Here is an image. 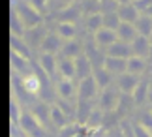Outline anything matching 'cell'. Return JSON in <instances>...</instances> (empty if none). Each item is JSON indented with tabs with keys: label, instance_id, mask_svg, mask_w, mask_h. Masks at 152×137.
Instances as JSON below:
<instances>
[{
	"label": "cell",
	"instance_id": "41",
	"mask_svg": "<svg viewBox=\"0 0 152 137\" xmlns=\"http://www.w3.org/2000/svg\"><path fill=\"white\" fill-rule=\"evenodd\" d=\"M148 83H150V86H152V75H150V81H148Z\"/></svg>",
	"mask_w": 152,
	"mask_h": 137
},
{
	"label": "cell",
	"instance_id": "44",
	"mask_svg": "<svg viewBox=\"0 0 152 137\" xmlns=\"http://www.w3.org/2000/svg\"><path fill=\"white\" fill-rule=\"evenodd\" d=\"M150 113H152V103H150Z\"/></svg>",
	"mask_w": 152,
	"mask_h": 137
},
{
	"label": "cell",
	"instance_id": "10",
	"mask_svg": "<svg viewBox=\"0 0 152 137\" xmlns=\"http://www.w3.org/2000/svg\"><path fill=\"white\" fill-rule=\"evenodd\" d=\"M62 38L58 34H45L42 43H39V49H42V53H51V55H55V53L62 51Z\"/></svg>",
	"mask_w": 152,
	"mask_h": 137
},
{
	"label": "cell",
	"instance_id": "29",
	"mask_svg": "<svg viewBox=\"0 0 152 137\" xmlns=\"http://www.w3.org/2000/svg\"><path fill=\"white\" fill-rule=\"evenodd\" d=\"M26 32V26L23 25L21 17L17 15L15 10H11V36H19V38H23Z\"/></svg>",
	"mask_w": 152,
	"mask_h": 137
},
{
	"label": "cell",
	"instance_id": "30",
	"mask_svg": "<svg viewBox=\"0 0 152 137\" xmlns=\"http://www.w3.org/2000/svg\"><path fill=\"white\" fill-rule=\"evenodd\" d=\"M11 51L17 53V55H23V56L30 58L28 47H26L25 41H23V38H19V36H11Z\"/></svg>",
	"mask_w": 152,
	"mask_h": 137
},
{
	"label": "cell",
	"instance_id": "15",
	"mask_svg": "<svg viewBox=\"0 0 152 137\" xmlns=\"http://www.w3.org/2000/svg\"><path fill=\"white\" fill-rule=\"evenodd\" d=\"M11 70L15 71V75H26V73H30V62H28V58L26 56H23V55H17V53L11 51Z\"/></svg>",
	"mask_w": 152,
	"mask_h": 137
},
{
	"label": "cell",
	"instance_id": "1",
	"mask_svg": "<svg viewBox=\"0 0 152 137\" xmlns=\"http://www.w3.org/2000/svg\"><path fill=\"white\" fill-rule=\"evenodd\" d=\"M13 10L17 11V15L21 17L23 25L26 26V30H32V28L39 26V23H42V13H39L34 6L26 4V2H15Z\"/></svg>",
	"mask_w": 152,
	"mask_h": 137
},
{
	"label": "cell",
	"instance_id": "33",
	"mask_svg": "<svg viewBox=\"0 0 152 137\" xmlns=\"http://www.w3.org/2000/svg\"><path fill=\"white\" fill-rule=\"evenodd\" d=\"M130 128H132V133H133V137H152V130H148V128L141 126L139 122L132 124Z\"/></svg>",
	"mask_w": 152,
	"mask_h": 137
},
{
	"label": "cell",
	"instance_id": "5",
	"mask_svg": "<svg viewBox=\"0 0 152 137\" xmlns=\"http://www.w3.org/2000/svg\"><path fill=\"white\" fill-rule=\"evenodd\" d=\"M139 75L135 73H130V71H124V73L116 75V88L122 92V94H133V90H135V86L139 85Z\"/></svg>",
	"mask_w": 152,
	"mask_h": 137
},
{
	"label": "cell",
	"instance_id": "28",
	"mask_svg": "<svg viewBox=\"0 0 152 137\" xmlns=\"http://www.w3.org/2000/svg\"><path fill=\"white\" fill-rule=\"evenodd\" d=\"M135 28H137V32L141 34V36H145V38H150V36H152V17L141 15V19L135 23Z\"/></svg>",
	"mask_w": 152,
	"mask_h": 137
},
{
	"label": "cell",
	"instance_id": "37",
	"mask_svg": "<svg viewBox=\"0 0 152 137\" xmlns=\"http://www.w3.org/2000/svg\"><path fill=\"white\" fill-rule=\"evenodd\" d=\"M73 2H75V0H55V6H56V10L64 11V10H68Z\"/></svg>",
	"mask_w": 152,
	"mask_h": 137
},
{
	"label": "cell",
	"instance_id": "6",
	"mask_svg": "<svg viewBox=\"0 0 152 137\" xmlns=\"http://www.w3.org/2000/svg\"><path fill=\"white\" fill-rule=\"evenodd\" d=\"M115 41H118V34H116V30H111V28L103 26V28H100V30L94 34V43H96L98 49L107 51Z\"/></svg>",
	"mask_w": 152,
	"mask_h": 137
},
{
	"label": "cell",
	"instance_id": "9",
	"mask_svg": "<svg viewBox=\"0 0 152 137\" xmlns=\"http://www.w3.org/2000/svg\"><path fill=\"white\" fill-rule=\"evenodd\" d=\"M102 66L107 71H111L113 75H120V73H124L126 68H128V58H118V56H107L105 55Z\"/></svg>",
	"mask_w": 152,
	"mask_h": 137
},
{
	"label": "cell",
	"instance_id": "19",
	"mask_svg": "<svg viewBox=\"0 0 152 137\" xmlns=\"http://www.w3.org/2000/svg\"><path fill=\"white\" fill-rule=\"evenodd\" d=\"M56 94L60 96L62 100H69L73 98L75 94V86H73V79H62L56 83Z\"/></svg>",
	"mask_w": 152,
	"mask_h": 137
},
{
	"label": "cell",
	"instance_id": "2",
	"mask_svg": "<svg viewBox=\"0 0 152 137\" xmlns=\"http://www.w3.org/2000/svg\"><path fill=\"white\" fill-rule=\"evenodd\" d=\"M26 137H47V130L42 126V122L34 116V113H23L21 120L17 124Z\"/></svg>",
	"mask_w": 152,
	"mask_h": 137
},
{
	"label": "cell",
	"instance_id": "16",
	"mask_svg": "<svg viewBox=\"0 0 152 137\" xmlns=\"http://www.w3.org/2000/svg\"><path fill=\"white\" fill-rule=\"evenodd\" d=\"M105 55L107 56H118V58H130L132 56V45L118 40V41H115V43L109 47Z\"/></svg>",
	"mask_w": 152,
	"mask_h": 137
},
{
	"label": "cell",
	"instance_id": "43",
	"mask_svg": "<svg viewBox=\"0 0 152 137\" xmlns=\"http://www.w3.org/2000/svg\"><path fill=\"white\" fill-rule=\"evenodd\" d=\"M148 40H150V45H152V36H150V38H148Z\"/></svg>",
	"mask_w": 152,
	"mask_h": 137
},
{
	"label": "cell",
	"instance_id": "17",
	"mask_svg": "<svg viewBox=\"0 0 152 137\" xmlns=\"http://www.w3.org/2000/svg\"><path fill=\"white\" fill-rule=\"evenodd\" d=\"M116 34H118V40L126 41V43H132V41L139 36L135 25H132V23H120V26L116 28Z\"/></svg>",
	"mask_w": 152,
	"mask_h": 137
},
{
	"label": "cell",
	"instance_id": "8",
	"mask_svg": "<svg viewBox=\"0 0 152 137\" xmlns=\"http://www.w3.org/2000/svg\"><path fill=\"white\" fill-rule=\"evenodd\" d=\"M15 77L19 79V83L23 85V88H25L30 96H36V94L39 92V88L43 86L36 71H30V73H26V75H23V77L21 75H15Z\"/></svg>",
	"mask_w": 152,
	"mask_h": 137
},
{
	"label": "cell",
	"instance_id": "21",
	"mask_svg": "<svg viewBox=\"0 0 152 137\" xmlns=\"http://www.w3.org/2000/svg\"><path fill=\"white\" fill-rule=\"evenodd\" d=\"M75 115H77V122L79 124H86V122H88V118L92 115L90 100H79V102H77V109H75Z\"/></svg>",
	"mask_w": 152,
	"mask_h": 137
},
{
	"label": "cell",
	"instance_id": "39",
	"mask_svg": "<svg viewBox=\"0 0 152 137\" xmlns=\"http://www.w3.org/2000/svg\"><path fill=\"white\" fill-rule=\"evenodd\" d=\"M145 10H147V15L152 17V6H148V8H145Z\"/></svg>",
	"mask_w": 152,
	"mask_h": 137
},
{
	"label": "cell",
	"instance_id": "26",
	"mask_svg": "<svg viewBox=\"0 0 152 137\" xmlns=\"http://www.w3.org/2000/svg\"><path fill=\"white\" fill-rule=\"evenodd\" d=\"M148 86H150L148 81H139V85L135 86V90H133V94H132L133 103H135V105H141L145 100H147V96H148Z\"/></svg>",
	"mask_w": 152,
	"mask_h": 137
},
{
	"label": "cell",
	"instance_id": "4",
	"mask_svg": "<svg viewBox=\"0 0 152 137\" xmlns=\"http://www.w3.org/2000/svg\"><path fill=\"white\" fill-rule=\"evenodd\" d=\"M120 90H115V88H103L100 92V109L103 113H113L118 109L120 105Z\"/></svg>",
	"mask_w": 152,
	"mask_h": 137
},
{
	"label": "cell",
	"instance_id": "7",
	"mask_svg": "<svg viewBox=\"0 0 152 137\" xmlns=\"http://www.w3.org/2000/svg\"><path fill=\"white\" fill-rule=\"evenodd\" d=\"M116 13H118L122 23H132V25H135V23L141 19V13H139V8H137L135 2L120 4L118 8H116Z\"/></svg>",
	"mask_w": 152,
	"mask_h": 137
},
{
	"label": "cell",
	"instance_id": "38",
	"mask_svg": "<svg viewBox=\"0 0 152 137\" xmlns=\"http://www.w3.org/2000/svg\"><path fill=\"white\" fill-rule=\"evenodd\" d=\"M113 2H115L116 6H120V4H128V2H132V0H113Z\"/></svg>",
	"mask_w": 152,
	"mask_h": 137
},
{
	"label": "cell",
	"instance_id": "35",
	"mask_svg": "<svg viewBox=\"0 0 152 137\" xmlns=\"http://www.w3.org/2000/svg\"><path fill=\"white\" fill-rule=\"evenodd\" d=\"M137 122L141 124V126L152 130V113L147 111V113H143V115H139V120H137Z\"/></svg>",
	"mask_w": 152,
	"mask_h": 137
},
{
	"label": "cell",
	"instance_id": "36",
	"mask_svg": "<svg viewBox=\"0 0 152 137\" xmlns=\"http://www.w3.org/2000/svg\"><path fill=\"white\" fill-rule=\"evenodd\" d=\"M47 2L49 0H28V4L30 6H34V8H36L39 13H42V11L45 10V6H47Z\"/></svg>",
	"mask_w": 152,
	"mask_h": 137
},
{
	"label": "cell",
	"instance_id": "23",
	"mask_svg": "<svg viewBox=\"0 0 152 137\" xmlns=\"http://www.w3.org/2000/svg\"><path fill=\"white\" fill-rule=\"evenodd\" d=\"M56 34L60 36L64 41L73 40L75 38V25H73V21H60L56 25Z\"/></svg>",
	"mask_w": 152,
	"mask_h": 137
},
{
	"label": "cell",
	"instance_id": "34",
	"mask_svg": "<svg viewBox=\"0 0 152 137\" xmlns=\"http://www.w3.org/2000/svg\"><path fill=\"white\" fill-rule=\"evenodd\" d=\"M102 124V111H92V115L88 118V122H86V126L88 130H96L98 126Z\"/></svg>",
	"mask_w": 152,
	"mask_h": 137
},
{
	"label": "cell",
	"instance_id": "18",
	"mask_svg": "<svg viewBox=\"0 0 152 137\" xmlns=\"http://www.w3.org/2000/svg\"><path fill=\"white\" fill-rule=\"evenodd\" d=\"M32 113H34V116L42 122V126L49 132V128L53 126V122H51V107H47V105H36L32 109Z\"/></svg>",
	"mask_w": 152,
	"mask_h": 137
},
{
	"label": "cell",
	"instance_id": "42",
	"mask_svg": "<svg viewBox=\"0 0 152 137\" xmlns=\"http://www.w3.org/2000/svg\"><path fill=\"white\" fill-rule=\"evenodd\" d=\"M132 2H135V4H137V2H141V0H132Z\"/></svg>",
	"mask_w": 152,
	"mask_h": 137
},
{
	"label": "cell",
	"instance_id": "24",
	"mask_svg": "<svg viewBox=\"0 0 152 137\" xmlns=\"http://www.w3.org/2000/svg\"><path fill=\"white\" fill-rule=\"evenodd\" d=\"M92 75L96 77V81H98V85H100L102 90H103V88H109L111 83H113V73H111V71H107L103 66L96 68L94 71H92Z\"/></svg>",
	"mask_w": 152,
	"mask_h": 137
},
{
	"label": "cell",
	"instance_id": "3",
	"mask_svg": "<svg viewBox=\"0 0 152 137\" xmlns=\"http://www.w3.org/2000/svg\"><path fill=\"white\" fill-rule=\"evenodd\" d=\"M77 96H79V100H94L96 96H100V85H98L94 75H88L79 81Z\"/></svg>",
	"mask_w": 152,
	"mask_h": 137
},
{
	"label": "cell",
	"instance_id": "40",
	"mask_svg": "<svg viewBox=\"0 0 152 137\" xmlns=\"http://www.w3.org/2000/svg\"><path fill=\"white\" fill-rule=\"evenodd\" d=\"M111 137H124V132H118V133H113Z\"/></svg>",
	"mask_w": 152,
	"mask_h": 137
},
{
	"label": "cell",
	"instance_id": "32",
	"mask_svg": "<svg viewBox=\"0 0 152 137\" xmlns=\"http://www.w3.org/2000/svg\"><path fill=\"white\" fill-rule=\"evenodd\" d=\"M10 113H11V122L19 124V120H21V115H23V111H21L19 100H17L15 96H11V102H10Z\"/></svg>",
	"mask_w": 152,
	"mask_h": 137
},
{
	"label": "cell",
	"instance_id": "11",
	"mask_svg": "<svg viewBox=\"0 0 152 137\" xmlns=\"http://www.w3.org/2000/svg\"><path fill=\"white\" fill-rule=\"evenodd\" d=\"M130 45H132V55H135V56H143V58H147V56L150 55V49H152L150 40H148V38H145V36H141V34H139Z\"/></svg>",
	"mask_w": 152,
	"mask_h": 137
},
{
	"label": "cell",
	"instance_id": "14",
	"mask_svg": "<svg viewBox=\"0 0 152 137\" xmlns=\"http://www.w3.org/2000/svg\"><path fill=\"white\" fill-rule=\"evenodd\" d=\"M49 107H51V122H53V126H55L58 132H60V130H64L66 126H69L68 115L64 113L62 107H58L56 103H53V105H49Z\"/></svg>",
	"mask_w": 152,
	"mask_h": 137
},
{
	"label": "cell",
	"instance_id": "13",
	"mask_svg": "<svg viewBox=\"0 0 152 137\" xmlns=\"http://www.w3.org/2000/svg\"><path fill=\"white\" fill-rule=\"evenodd\" d=\"M38 66H42L43 71L53 79L55 73H56V70H58V60H56L55 55H51V53H42L39 58H38Z\"/></svg>",
	"mask_w": 152,
	"mask_h": 137
},
{
	"label": "cell",
	"instance_id": "27",
	"mask_svg": "<svg viewBox=\"0 0 152 137\" xmlns=\"http://www.w3.org/2000/svg\"><path fill=\"white\" fill-rule=\"evenodd\" d=\"M100 28H103V13L100 11H94V13L88 15V19H86V30L96 34Z\"/></svg>",
	"mask_w": 152,
	"mask_h": 137
},
{
	"label": "cell",
	"instance_id": "20",
	"mask_svg": "<svg viewBox=\"0 0 152 137\" xmlns=\"http://www.w3.org/2000/svg\"><path fill=\"white\" fill-rule=\"evenodd\" d=\"M58 71H60V75L64 77V79H73V77H77V73H75V62H73V58L62 56L60 60H58Z\"/></svg>",
	"mask_w": 152,
	"mask_h": 137
},
{
	"label": "cell",
	"instance_id": "12",
	"mask_svg": "<svg viewBox=\"0 0 152 137\" xmlns=\"http://www.w3.org/2000/svg\"><path fill=\"white\" fill-rule=\"evenodd\" d=\"M73 62H75V73H77L79 79H85V77L92 75L94 70H92V60L88 55H79L77 58H73Z\"/></svg>",
	"mask_w": 152,
	"mask_h": 137
},
{
	"label": "cell",
	"instance_id": "31",
	"mask_svg": "<svg viewBox=\"0 0 152 137\" xmlns=\"http://www.w3.org/2000/svg\"><path fill=\"white\" fill-rule=\"evenodd\" d=\"M120 17L116 11H107V13H103V26L105 28H111V30H116V28L120 26Z\"/></svg>",
	"mask_w": 152,
	"mask_h": 137
},
{
	"label": "cell",
	"instance_id": "22",
	"mask_svg": "<svg viewBox=\"0 0 152 137\" xmlns=\"http://www.w3.org/2000/svg\"><path fill=\"white\" fill-rule=\"evenodd\" d=\"M145 68H147V58L135 56V55H132L130 58H128V68H126V71L135 73V75H141V73H145Z\"/></svg>",
	"mask_w": 152,
	"mask_h": 137
},
{
	"label": "cell",
	"instance_id": "25",
	"mask_svg": "<svg viewBox=\"0 0 152 137\" xmlns=\"http://www.w3.org/2000/svg\"><path fill=\"white\" fill-rule=\"evenodd\" d=\"M60 53H62V56H66V58H77L79 55H83V53H81V43L75 41V40L64 41V47H62Z\"/></svg>",
	"mask_w": 152,
	"mask_h": 137
}]
</instances>
